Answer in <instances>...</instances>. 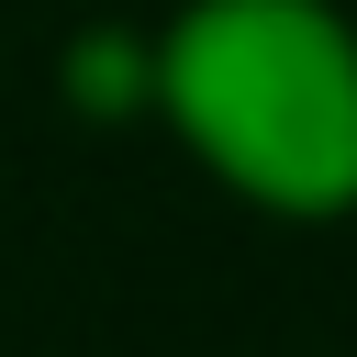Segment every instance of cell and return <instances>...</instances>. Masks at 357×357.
I'll list each match as a JSON object with an SVG mask.
<instances>
[{"mask_svg": "<svg viewBox=\"0 0 357 357\" xmlns=\"http://www.w3.org/2000/svg\"><path fill=\"white\" fill-rule=\"evenodd\" d=\"M167 100L212 167L279 212L357 201V45L312 0H212L167 45Z\"/></svg>", "mask_w": 357, "mask_h": 357, "instance_id": "obj_1", "label": "cell"}]
</instances>
